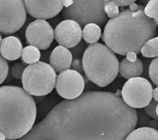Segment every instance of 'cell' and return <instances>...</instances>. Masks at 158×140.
Returning a JSON list of instances; mask_svg holds the SVG:
<instances>
[{
  "mask_svg": "<svg viewBox=\"0 0 158 140\" xmlns=\"http://www.w3.org/2000/svg\"><path fill=\"white\" fill-rule=\"evenodd\" d=\"M152 87L143 77H134L126 82L122 88L124 103L131 108H143L152 100Z\"/></svg>",
  "mask_w": 158,
  "mask_h": 140,
  "instance_id": "7",
  "label": "cell"
},
{
  "mask_svg": "<svg viewBox=\"0 0 158 140\" xmlns=\"http://www.w3.org/2000/svg\"><path fill=\"white\" fill-rule=\"evenodd\" d=\"M62 16L66 20H72L79 25H101L107 21L103 1H73L72 5L63 10Z\"/></svg>",
  "mask_w": 158,
  "mask_h": 140,
  "instance_id": "6",
  "label": "cell"
},
{
  "mask_svg": "<svg viewBox=\"0 0 158 140\" xmlns=\"http://www.w3.org/2000/svg\"><path fill=\"white\" fill-rule=\"evenodd\" d=\"M144 13L147 16L153 19L157 24H158V1L157 0H151L147 3L144 9Z\"/></svg>",
  "mask_w": 158,
  "mask_h": 140,
  "instance_id": "20",
  "label": "cell"
},
{
  "mask_svg": "<svg viewBox=\"0 0 158 140\" xmlns=\"http://www.w3.org/2000/svg\"><path fill=\"white\" fill-rule=\"evenodd\" d=\"M23 45L19 38L14 36H9L2 40L0 45L2 56L7 60L14 61L21 56Z\"/></svg>",
  "mask_w": 158,
  "mask_h": 140,
  "instance_id": "14",
  "label": "cell"
},
{
  "mask_svg": "<svg viewBox=\"0 0 158 140\" xmlns=\"http://www.w3.org/2000/svg\"><path fill=\"white\" fill-rule=\"evenodd\" d=\"M125 140H158L157 130L148 127L133 130Z\"/></svg>",
  "mask_w": 158,
  "mask_h": 140,
  "instance_id": "16",
  "label": "cell"
},
{
  "mask_svg": "<svg viewBox=\"0 0 158 140\" xmlns=\"http://www.w3.org/2000/svg\"><path fill=\"white\" fill-rule=\"evenodd\" d=\"M142 55L147 58H154L158 56V38H152L148 41L141 49Z\"/></svg>",
  "mask_w": 158,
  "mask_h": 140,
  "instance_id": "19",
  "label": "cell"
},
{
  "mask_svg": "<svg viewBox=\"0 0 158 140\" xmlns=\"http://www.w3.org/2000/svg\"><path fill=\"white\" fill-rule=\"evenodd\" d=\"M37 108L33 97L22 88L0 87V131L6 139L25 136L33 127Z\"/></svg>",
  "mask_w": 158,
  "mask_h": 140,
  "instance_id": "3",
  "label": "cell"
},
{
  "mask_svg": "<svg viewBox=\"0 0 158 140\" xmlns=\"http://www.w3.org/2000/svg\"><path fill=\"white\" fill-rule=\"evenodd\" d=\"M145 7L135 3L109 19L102 40L113 52L125 56L129 52L136 54L143 45L156 34L157 23L144 13Z\"/></svg>",
  "mask_w": 158,
  "mask_h": 140,
  "instance_id": "2",
  "label": "cell"
},
{
  "mask_svg": "<svg viewBox=\"0 0 158 140\" xmlns=\"http://www.w3.org/2000/svg\"><path fill=\"white\" fill-rule=\"evenodd\" d=\"M143 71V64L139 58L134 61H131L125 58L119 64V72L127 80L139 77Z\"/></svg>",
  "mask_w": 158,
  "mask_h": 140,
  "instance_id": "15",
  "label": "cell"
},
{
  "mask_svg": "<svg viewBox=\"0 0 158 140\" xmlns=\"http://www.w3.org/2000/svg\"><path fill=\"white\" fill-rule=\"evenodd\" d=\"M9 73V65L7 61L0 55V84L5 80Z\"/></svg>",
  "mask_w": 158,
  "mask_h": 140,
  "instance_id": "24",
  "label": "cell"
},
{
  "mask_svg": "<svg viewBox=\"0 0 158 140\" xmlns=\"http://www.w3.org/2000/svg\"><path fill=\"white\" fill-rule=\"evenodd\" d=\"M157 107L158 103L157 101L155 100H152L151 102L145 106L144 109L145 112L149 116H151L155 120H157Z\"/></svg>",
  "mask_w": 158,
  "mask_h": 140,
  "instance_id": "23",
  "label": "cell"
},
{
  "mask_svg": "<svg viewBox=\"0 0 158 140\" xmlns=\"http://www.w3.org/2000/svg\"><path fill=\"white\" fill-rule=\"evenodd\" d=\"M28 13L36 19L41 20L52 18L63 9V1H29L23 2Z\"/></svg>",
  "mask_w": 158,
  "mask_h": 140,
  "instance_id": "12",
  "label": "cell"
},
{
  "mask_svg": "<svg viewBox=\"0 0 158 140\" xmlns=\"http://www.w3.org/2000/svg\"><path fill=\"white\" fill-rule=\"evenodd\" d=\"M72 70L73 71H77V72H78L80 74L82 77L84 76V70H83V67H82V60L81 59H75L73 60V61H72Z\"/></svg>",
  "mask_w": 158,
  "mask_h": 140,
  "instance_id": "26",
  "label": "cell"
},
{
  "mask_svg": "<svg viewBox=\"0 0 158 140\" xmlns=\"http://www.w3.org/2000/svg\"><path fill=\"white\" fill-rule=\"evenodd\" d=\"M21 80L23 90L30 95L44 96L55 87L57 75L50 65L38 61L25 68Z\"/></svg>",
  "mask_w": 158,
  "mask_h": 140,
  "instance_id": "5",
  "label": "cell"
},
{
  "mask_svg": "<svg viewBox=\"0 0 158 140\" xmlns=\"http://www.w3.org/2000/svg\"><path fill=\"white\" fill-rule=\"evenodd\" d=\"M157 67H158V58H156L152 61L151 64H150L149 70H148L150 78L151 79L152 82L156 85H157L158 84Z\"/></svg>",
  "mask_w": 158,
  "mask_h": 140,
  "instance_id": "22",
  "label": "cell"
},
{
  "mask_svg": "<svg viewBox=\"0 0 158 140\" xmlns=\"http://www.w3.org/2000/svg\"><path fill=\"white\" fill-rule=\"evenodd\" d=\"M148 126L150 128L157 130V120H153L150 121Z\"/></svg>",
  "mask_w": 158,
  "mask_h": 140,
  "instance_id": "29",
  "label": "cell"
},
{
  "mask_svg": "<svg viewBox=\"0 0 158 140\" xmlns=\"http://www.w3.org/2000/svg\"><path fill=\"white\" fill-rule=\"evenodd\" d=\"M126 59L131 61H134L138 58L136 56V54L134 52H129L127 54H126Z\"/></svg>",
  "mask_w": 158,
  "mask_h": 140,
  "instance_id": "28",
  "label": "cell"
},
{
  "mask_svg": "<svg viewBox=\"0 0 158 140\" xmlns=\"http://www.w3.org/2000/svg\"><path fill=\"white\" fill-rule=\"evenodd\" d=\"M103 5L104 12L107 17L114 18L120 14L119 6L115 3L114 0H104Z\"/></svg>",
  "mask_w": 158,
  "mask_h": 140,
  "instance_id": "21",
  "label": "cell"
},
{
  "mask_svg": "<svg viewBox=\"0 0 158 140\" xmlns=\"http://www.w3.org/2000/svg\"><path fill=\"white\" fill-rule=\"evenodd\" d=\"M22 61L25 64H34L39 61L41 58V52L34 46L28 45L23 49L21 52Z\"/></svg>",
  "mask_w": 158,
  "mask_h": 140,
  "instance_id": "18",
  "label": "cell"
},
{
  "mask_svg": "<svg viewBox=\"0 0 158 140\" xmlns=\"http://www.w3.org/2000/svg\"><path fill=\"white\" fill-rule=\"evenodd\" d=\"M157 92H158V88H155L154 90H153V91H152V97H154V100H155L156 101H157V100H158V94H157Z\"/></svg>",
  "mask_w": 158,
  "mask_h": 140,
  "instance_id": "30",
  "label": "cell"
},
{
  "mask_svg": "<svg viewBox=\"0 0 158 140\" xmlns=\"http://www.w3.org/2000/svg\"><path fill=\"white\" fill-rule=\"evenodd\" d=\"M57 42L66 48H72L81 41L82 31L81 26L72 20H64L60 22L54 31Z\"/></svg>",
  "mask_w": 158,
  "mask_h": 140,
  "instance_id": "11",
  "label": "cell"
},
{
  "mask_svg": "<svg viewBox=\"0 0 158 140\" xmlns=\"http://www.w3.org/2000/svg\"><path fill=\"white\" fill-rule=\"evenodd\" d=\"M137 121L119 95L89 91L62 100L19 140H125Z\"/></svg>",
  "mask_w": 158,
  "mask_h": 140,
  "instance_id": "1",
  "label": "cell"
},
{
  "mask_svg": "<svg viewBox=\"0 0 158 140\" xmlns=\"http://www.w3.org/2000/svg\"><path fill=\"white\" fill-rule=\"evenodd\" d=\"M5 135L2 133L1 131H0V140H5Z\"/></svg>",
  "mask_w": 158,
  "mask_h": 140,
  "instance_id": "31",
  "label": "cell"
},
{
  "mask_svg": "<svg viewBox=\"0 0 158 140\" xmlns=\"http://www.w3.org/2000/svg\"><path fill=\"white\" fill-rule=\"evenodd\" d=\"M114 1L118 6H128L135 2L134 0H114Z\"/></svg>",
  "mask_w": 158,
  "mask_h": 140,
  "instance_id": "27",
  "label": "cell"
},
{
  "mask_svg": "<svg viewBox=\"0 0 158 140\" xmlns=\"http://www.w3.org/2000/svg\"><path fill=\"white\" fill-rule=\"evenodd\" d=\"M72 54L67 48L58 45L52 52L50 57V66L55 72L68 70L72 64Z\"/></svg>",
  "mask_w": 158,
  "mask_h": 140,
  "instance_id": "13",
  "label": "cell"
},
{
  "mask_svg": "<svg viewBox=\"0 0 158 140\" xmlns=\"http://www.w3.org/2000/svg\"><path fill=\"white\" fill-rule=\"evenodd\" d=\"M84 87V77L72 69L60 72L55 84L58 94L66 100H73L81 96Z\"/></svg>",
  "mask_w": 158,
  "mask_h": 140,
  "instance_id": "9",
  "label": "cell"
},
{
  "mask_svg": "<svg viewBox=\"0 0 158 140\" xmlns=\"http://www.w3.org/2000/svg\"><path fill=\"white\" fill-rule=\"evenodd\" d=\"M2 41V36H1V35H0V45H1Z\"/></svg>",
  "mask_w": 158,
  "mask_h": 140,
  "instance_id": "32",
  "label": "cell"
},
{
  "mask_svg": "<svg viewBox=\"0 0 158 140\" xmlns=\"http://www.w3.org/2000/svg\"><path fill=\"white\" fill-rule=\"evenodd\" d=\"M85 77L100 87L111 83L119 72V61L106 45L95 43L85 50L82 59Z\"/></svg>",
  "mask_w": 158,
  "mask_h": 140,
  "instance_id": "4",
  "label": "cell"
},
{
  "mask_svg": "<svg viewBox=\"0 0 158 140\" xmlns=\"http://www.w3.org/2000/svg\"><path fill=\"white\" fill-rule=\"evenodd\" d=\"M27 12L21 0L0 1V32L14 33L24 25Z\"/></svg>",
  "mask_w": 158,
  "mask_h": 140,
  "instance_id": "8",
  "label": "cell"
},
{
  "mask_svg": "<svg viewBox=\"0 0 158 140\" xmlns=\"http://www.w3.org/2000/svg\"><path fill=\"white\" fill-rule=\"evenodd\" d=\"M82 37L88 44H95L101 37V28L96 24H88L84 27Z\"/></svg>",
  "mask_w": 158,
  "mask_h": 140,
  "instance_id": "17",
  "label": "cell"
},
{
  "mask_svg": "<svg viewBox=\"0 0 158 140\" xmlns=\"http://www.w3.org/2000/svg\"><path fill=\"white\" fill-rule=\"evenodd\" d=\"M25 68V65L21 63L15 64L11 68V74L12 76L15 79L21 80Z\"/></svg>",
  "mask_w": 158,
  "mask_h": 140,
  "instance_id": "25",
  "label": "cell"
},
{
  "mask_svg": "<svg viewBox=\"0 0 158 140\" xmlns=\"http://www.w3.org/2000/svg\"><path fill=\"white\" fill-rule=\"evenodd\" d=\"M25 36L27 44L38 49L46 50L53 41V29L45 20L37 19L27 26Z\"/></svg>",
  "mask_w": 158,
  "mask_h": 140,
  "instance_id": "10",
  "label": "cell"
}]
</instances>
